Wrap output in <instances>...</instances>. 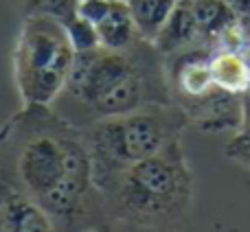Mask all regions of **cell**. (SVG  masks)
Instances as JSON below:
<instances>
[{"label":"cell","instance_id":"6da1fadb","mask_svg":"<svg viewBox=\"0 0 250 232\" xmlns=\"http://www.w3.org/2000/svg\"><path fill=\"white\" fill-rule=\"evenodd\" d=\"M0 175L48 217L53 230H110L83 129L53 105L22 103L0 125Z\"/></svg>","mask_w":250,"mask_h":232},{"label":"cell","instance_id":"7a4b0ae2","mask_svg":"<svg viewBox=\"0 0 250 232\" xmlns=\"http://www.w3.org/2000/svg\"><path fill=\"white\" fill-rule=\"evenodd\" d=\"M151 103H173L165 57L141 38L127 48L95 46L75 55L73 70L53 108L77 127Z\"/></svg>","mask_w":250,"mask_h":232},{"label":"cell","instance_id":"3957f363","mask_svg":"<svg viewBox=\"0 0 250 232\" xmlns=\"http://www.w3.org/2000/svg\"><path fill=\"white\" fill-rule=\"evenodd\" d=\"M110 230H171L191 217L195 180L182 140L123 169L99 186Z\"/></svg>","mask_w":250,"mask_h":232},{"label":"cell","instance_id":"277c9868","mask_svg":"<svg viewBox=\"0 0 250 232\" xmlns=\"http://www.w3.org/2000/svg\"><path fill=\"white\" fill-rule=\"evenodd\" d=\"M187 127L189 118L176 103H151L82 127L97 186L165 149L169 142L182 140Z\"/></svg>","mask_w":250,"mask_h":232},{"label":"cell","instance_id":"5b68a950","mask_svg":"<svg viewBox=\"0 0 250 232\" xmlns=\"http://www.w3.org/2000/svg\"><path fill=\"white\" fill-rule=\"evenodd\" d=\"M73 39L51 16H26L13 48V79L22 103L51 105L64 90L75 64Z\"/></svg>","mask_w":250,"mask_h":232},{"label":"cell","instance_id":"8992f818","mask_svg":"<svg viewBox=\"0 0 250 232\" xmlns=\"http://www.w3.org/2000/svg\"><path fill=\"white\" fill-rule=\"evenodd\" d=\"M79 16L92 26L101 46L127 48L141 39L127 0H79Z\"/></svg>","mask_w":250,"mask_h":232},{"label":"cell","instance_id":"52a82bcc","mask_svg":"<svg viewBox=\"0 0 250 232\" xmlns=\"http://www.w3.org/2000/svg\"><path fill=\"white\" fill-rule=\"evenodd\" d=\"M0 232H53L48 217L0 175Z\"/></svg>","mask_w":250,"mask_h":232},{"label":"cell","instance_id":"ba28073f","mask_svg":"<svg viewBox=\"0 0 250 232\" xmlns=\"http://www.w3.org/2000/svg\"><path fill=\"white\" fill-rule=\"evenodd\" d=\"M154 44H156V48L163 53V57L187 51V48L211 46V44L202 38V33H200L198 24H195V18H193V13H191V7L187 0H178L176 2L171 16L167 18L165 26L160 29V33L156 35Z\"/></svg>","mask_w":250,"mask_h":232},{"label":"cell","instance_id":"9c48e42d","mask_svg":"<svg viewBox=\"0 0 250 232\" xmlns=\"http://www.w3.org/2000/svg\"><path fill=\"white\" fill-rule=\"evenodd\" d=\"M211 75L217 88L233 95H246L250 90V64L242 51L217 48L211 55Z\"/></svg>","mask_w":250,"mask_h":232},{"label":"cell","instance_id":"30bf717a","mask_svg":"<svg viewBox=\"0 0 250 232\" xmlns=\"http://www.w3.org/2000/svg\"><path fill=\"white\" fill-rule=\"evenodd\" d=\"M176 2L178 0H127V7L132 11L134 24H136L141 38L154 42L167 18L171 16Z\"/></svg>","mask_w":250,"mask_h":232},{"label":"cell","instance_id":"8fae6325","mask_svg":"<svg viewBox=\"0 0 250 232\" xmlns=\"http://www.w3.org/2000/svg\"><path fill=\"white\" fill-rule=\"evenodd\" d=\"M13 7L26 16H51L62 24H68L79 16V0H13Z\"/></svg>","mask_w":250,"mask_h":232},{"label":"cell","instance_id":"7c38bea8","mask_svg":"<svg viewBox=\"0 0 250 232\" xmlns=\"http://www.w3.org/2000/svg\"><path fill=\"white\" fill-rule=\"evenodd\" d=\"M226 158L230 162L250 171V129H237L233 132L230 140L226 142Z\"/></svg>","mask_w":250,"mask_h":232},{"label":"cell","instance_id":"4fadbf2b","mask_svg":"<svg viewBox=\"0 0 250 232\" xmlns=\"http://www.w3.org/2000/svg\"><path fill=\"white\" fill-rule=\"evenodd\" d=\"M64 26H66V31H68L70 39H73V46H75V51L77 53L99 46V39H97L92 26L88 24L82 16H77L73 22H68V24H64Z\"/></svg>","mask_w":250,"mask_h":232},{"label":"cell","instance_id":"5bb4252c","mask_svg":"<svg viewBox=\"0 0 250 232\" xmlns=\"http://www.w3.org/2000/svg\"><path fill=\"white\" fill-rule=\"evenodd\" d=\"M230 7L237 11V16L242 18H250V0H226Z\"/></svg>","mask_w":250,"mask_h":232}]
</instances>
